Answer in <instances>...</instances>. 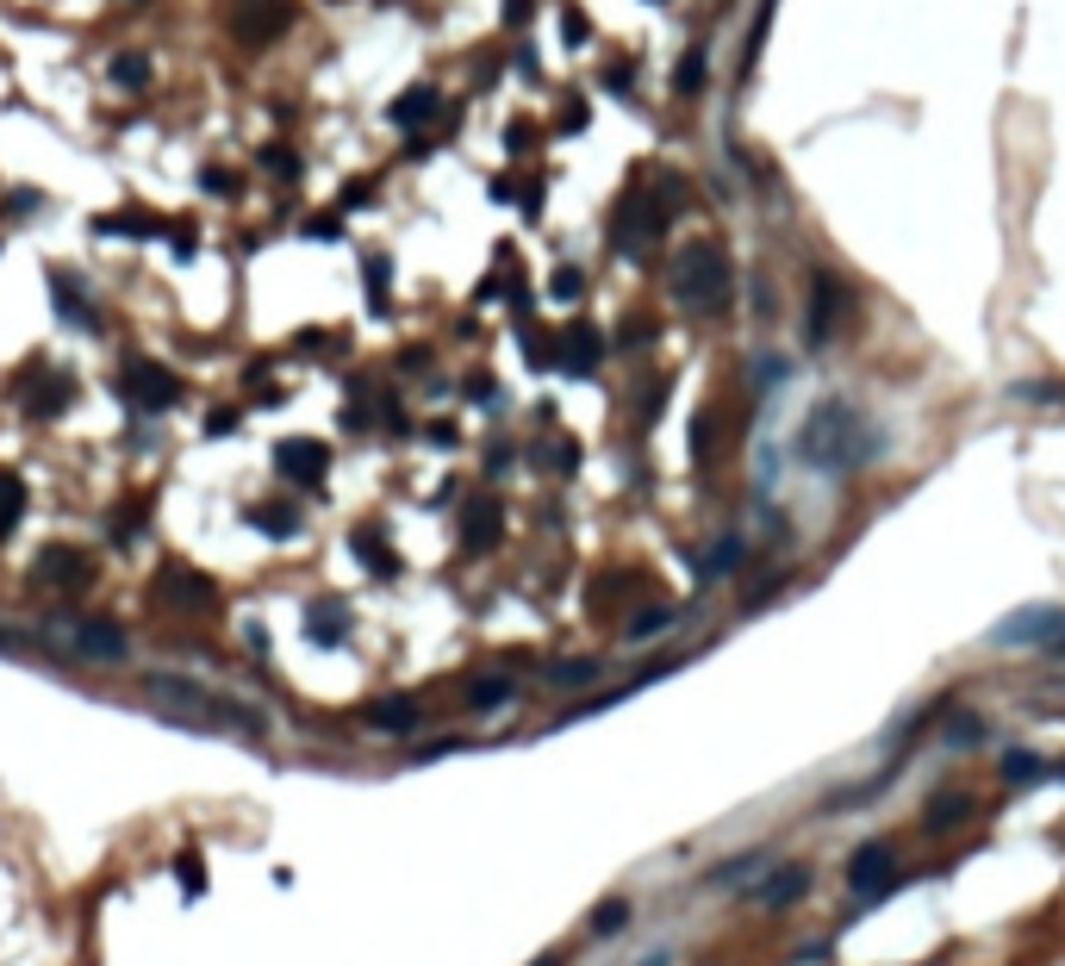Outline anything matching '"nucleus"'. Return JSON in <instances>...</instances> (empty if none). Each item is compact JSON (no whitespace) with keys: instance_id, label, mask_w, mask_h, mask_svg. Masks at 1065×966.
Here are the masks:
<instances>
[{"instance_id":"obj_1","label":"nucleus","mask_w":1065,"mask_h":966,"mask_svg":"<svg viewBox=\"0 0 1065 966\" xmlns=\"http://www.w3.org/2000/svg\"><path fill=\"white\" fill-rule=\"evenodd\" d=\"M143 698L162 705L169 717H188V724H225V729H243V736H262L268 717L243 698H225L212 686L188 680V674H143Z\"/></svg>"},{"instance_id":"obj_2","label":"nucleus","mask_w":1065,"mask_h":966,"mask_svg":"<svg viewBox=\"0 0 1065 966\" xmlns=\"http://www.w3.org/2000/svg\"><path fill=\"white\" fill-rule=\"evenodd\" d=\"M878 449L873 425H866L847 399H829V406H816L810 425H804V461L816 468H829V475H847V468H860L866 456Z\"/></svg>"},{"instance_id":"obj_3","label":"nucleus","mask_w":1065,"mask_h":966,"mask_svg":"<svg viewBox=\"0 0 1065 966\" xmlns=\"http://www.w3.org/2000/svg\"><path fill=\"white\" fill-rule=\"evenodd\" d=\"M729 287H736V275H729V256H723L717 243H686V250L674 256V300L686 306V312L717 318L723 306H729Z\"/></svg>"},{"instance_id":"obj_4","label":"nucleus","mask_w":1065,"mask_h":966,"mask_svg":"<svg viewBox=\"0 0 1065 966\" xmlns=\"http://www.w3.org/2000/svg\"><path fill=\"white\" fill-rule=\"evenodd\" d=\"M293 26V0H231V38L237 44H275Z\"/></svg>"},{"instance_id":"obj_5","label":"nucleus","mask_w":1065,"mask_h":966,"mask_svg":"<svg viewBox=\"0 0 1065 966\" xmlns=\"http://www.w3.org/2000/svg\"><path fill=\"white\" fill-rule=\"evenodd\" d=\"M57 636H63L76 655H88V661H126L131 655L126 630L107 618H57Z\"/></svg>"},{"instance_id":"obj_6","label":"nucleus","mask_w":1065,"mask_h":966,"mask_svg":"<svg viewBox=\"0 0 1065 966\" xmlns=\"http://www.w3.org/2000/svg\"><path fill=\"white\" fill-rule=\"evenodd\" d=\"M1059 630H1065L1059 605H1028L1016 618H1003L997 630H991V643H997V649H1041V643H1059Z\"/></svg>"},{"instance_id":"obj_7","label":"nucleus","mask_w":1065,"mask_h":966,"mask_svg":"<svg viewBox=\"0 0 1065 966\" xmlns=\"http://www.w3.org/2000/svg\"><path fill=\"white\" fill-rule=\"evenodd\" d=\"M847 886H854V898H885V892L897 886V848L892 841H866V848H854V860H847Z\"/></svg>"},{"instance_id":"obj_8","label":"nucleus","mask_w":1065,"mask_h":966,"mask_svg":"<svg viewBox=\"0 0 1065 966\" xmlns=\"http://www.w3.org/2000/svg\"><path fill=\"white\" fill-rule=\"evenodd\" d=\"M126 394H131L138 412H169L175 399H181V380H175L162 362H131L126 368Z\"/></svg>"},{"instance_id":"obj_9","label":"nucleus","mask_w":1065,"mask_h":966,"mask_svg":"<svg viewBox=\"0 0 1065 966\" xmlns=\"http://www.w3.org/2000/svg\"><path fill=\"white\" fill-rule=\"evenodd\" d=\"M275 468H281L287 480H299V487H318V480L330 475V449L318 444V437H287V444L275 449Z\"/></svg>"},{"instance_id":"obj_10","label":"nucleus","mask_w":1065,"mask_h":966,"mask_svg":"<svg viewBox=\"0 0 1065 966\" xmlns=\"http://www.w3.org/2000/svg\"><path fill=\"white\" fill-rule=\"evenodd\" d=\"M38 580H44V587H63V592H81L88 580H94V561H88V549L57 542V549L38 555Z\"/></svg>"},{"instance_id":"obj_11","label":"nucleus","mask_w":1065,"mask_h":966,"mask_svg":"<svg viewBox=\"0 0 1065 966\" xmlns=\"http://www.w3.org/2000/svg\"><path fill=\"white\" fill-rule=\"evenodd\" d=\"M842 281L835 275H816V287H810V325H804V337L810 343H829L835 331H842Z\"/></svg>"},{"instance_id":"obj_12","label":"nucleus","mask_w":1065,"mask_h":966,"mask_svg":"<svg viewBox=\"0 0 1065 966\" xmlns=\"http://www.w3.org/2000/svg\"><path fill=\"white\" fill-rule=\"evenodd\" d=\"M499 537H505L499 499H468V511H461V549H468V555H486Z\"/></svg>"},{"instance_id":"obj_13","label":"nucleus","mask_w":1065,"mask_h":966,"mask_svg":"<svg viewBox=\"0 0 1065 966\" xmlns=\"http://www.w3.org/2000/svg\"><path fill=\"white\" fill-rule=\"evenodd\" d=\"M804 892H810V867H779V860H773V867L760 873V886H754V904L785 910V904H798Z\"/></svg>"},{"instance_id":"obj_14","label":"nucleus","mask_w":1065,"mask_h":966,"mask_svg":"<svg viewBox=\"0 0 1065 966\" xmlns=\"http://www.w3.org/2000/svg\"><path fill=\"white\" fill-rule=\"evenodd\" d=\"M157 599L181 605V611H200V605H212V580L193 574V568H162L157 574Z\"/></svg>"},{"instance_id":"obj_15","label":"nucleus","mask_w":1065,"mask_h":966,"mask_svg":"<svg viewBox=\"0 0 1065 966\" xmlns=\"http://www.w3.org/2000/svg\"><path fill=\"white\" fill-rule=\"evenodd\" d=\"M598 349H605V337H598L593 325H567L561 343H555V362H561L567 375H593V368H598Z\"/></svg>"},{"instance_id":"obj_16","label":"nucleus","mask_w":1065,"mask_h":966,"mask_svg":"<svg viewBox=\"0 0 1065 966\" xmlns=\"http://www.w3.org/2000/svg\"><path fill=\"white\" fill-rule=\"evenodd\" d=\"M69 399H76V380H69L63 368H50V375H32V380H26V412H32V418L63 412Z\"/></svg>"},{"instance_id":"obj_17","label":"nucleus","mask_w":1065,"mask_h":966,"mask_svg":"<svg viewBox=\"0 0 1065 966\" xmlns=\"http://www.w3.org/2000/svg\"><path fill=\"white\" fill-rule=\"evenodd\" d=\"M361 724L380 729V736H411V729L424 724V711H418V698H375V705L361 711Z\"/></svg>"},{"instance_id":"obj_18","label":"nucleus","mask_w":1065,"mask_h":966,"mask_svg":"<svg viewBox=\"0 0 1065 966\" xmlns=\"http://www.w3.org/2000/svg\"><path fill=\"white\" fill-rule=\"evenodd\" d=\"M437 107H442L437 88H406V94L387 107V119H392L399 131H418V126H430V119H437Z\"/></svg>"},{"instance_id":"obj_19","label":"nucleus","mask_w":1065,"mask_h":966,"mask_svg":"<svg viewBox=\"0 0 1065 966\" xmlns=\"http://www.w3.org/2000/svg\"><path fill=\"white\" fill-rule=\"evenodd\" d=\"M306 636H312L318 649H337V643L349 636V611H344L337 599H318L312 618H306Z\"/></svg>"},{"instance_id":"obj_20","label":"nucleus","mask_w":1065,"mask_h":966,"mask_svg":"<svg viewBox=\"0 0 1065 966\" xmlns=\"http://www.w3.org/2000/svg\"><path fill=\"white\" fill-rule=\"evenodd\" d=\"M349 549H356L361 561H368V574H380V580H392V574H399V555L387 549V537H380L375 524H368V530H356V537H349Z\"/></svg>"},{"instance_id":"obj_21","label":"nucleus","mask_w":1065,"mask_h":966,"mask_svg":"<svg viewBox=\"0 0 1065 966\" xmlns=\"http://www.w3.org/2000/svg\"><path fill=\"white\" fill-rule=\"evenodd\" d=\"M250 524L262 530V537H275V542H287L299 530V511L287 506V499H262V506H250Z\"/></svg>"},{"instance_id":"obj_22","label":"nucleus","mask_w":1065,"mask_h":966,"mask_svg":"<svg viewBox=\"0 0 1065 966\" xmlns=\"http://www.w3.org/2000/svg\"><path fill=\"white\" fill-rule=\"evenodd\" d=\"M767 867H773V855H736L729 867H717V873H710V886H717V892H741L748 879H760Z\"/></svg>"},{"instance_id":"obj_23","label":"nucleus","mask_w":1065,"mask_h":966,"mask_svg":"<svg viewBox=\"0 0 1065 966\" xmlns=\"http://www.w3.org/2000/svg\"><path fill=\"white\" fill-rule=\"evenodd\" d=\"M19 518H26V480L13 468H0V537H13Z\"/></svg>"},{"instance_id":"obj_24","label":"nucleus","mask_w":1065,"mask_h":966,"mask_svg":"<svg viewBox=\"0 0 1065 966\" xmlns=\"http://www.w3.org/2000/svg\"><path fill=\"white\" fill-rule=\"evenodd\" d=\"M94 231H112V238H157L162 219L157 212H107V219H94Z\"/></svg>"},{"instance_id":"obj_25","label":"nucleus","mask_w":1065,"mask_h":966,"mask_svg":"<svg viewBox=\"0 0 1065 966\" xmlns=\"http://www.w3.org/2000/svg\"><path fill=\"white\" fill-rule=\"evenodd\" d=\"M966 810H972V798L966 793H935L928 798V817H923V829H954V824H966Z\"/></svg>"},{"instance_id":"obj_26","label":"nucleus","mask_w":1065,"mask_h":966,"mask_svg":"<svg viewBox=\"0 0 1065 966\" xmlns=\"http://www.w3.org/2000/svg\"><path fill=\"white\" fill-rule=\"evenodd\" d=\"M1047 779V760L1016 748V755H1003V786H1041Z\"/></svg>"},{"instance_id":"obj_27","label":"nucleus","mask_w":1065,"mask_h":966,"mask_svg":"<svg viewBox=\"0 0 1065 966\" xmlns=\"http://www.w3.org/2000/svg\"><path fill=\"white\" fill-rule=\"evenodd\" d=\"M505 698H511V680H505V674H486V680L468 686V705H474V711H492V705H505Z\"/></svg>"},{"instance_id":"obj_28","label":"nucleus","mask_w":1065,"mask_h":966,"mask_svg":"<svg viewBox=\"0 0 1065 966\" xmlns=\"http://www.w3.org/2000/svg\"><path fill=\"white\" fill-rule=\"evenodd\" d=\"M112 81H119V88H143V81H150V57H138V50L112 57Z\"/></svg>"},{"instance_id":"obj_29","label":"nucleus","mask_w":1065,"mask_h":966,"mask_svg":"<svg viewBox=\"0 0 1065 966\" xmlns=\"http://www.w3.org/2000/svg\"><path fill=\"white\" fill-rule=\"evenodd\" d=\"M605 667L598 661H561V667H549V686H593Z\"/></svg>"},{"instance_id":"obj_30","label":"nucleus","mask_w":1065,"mask_h":966,"mask_svg":"<svg viewBox=\"0 0 1065 966\" xmlns=\"http://www.w3.org/2000/svg\"><path fill=\"white\" fill-rule=\"evenodd\" d=\"M175 879H181V898H200V892H206V867H200V855H175Z\"/></svg>"},{"instance_id":"obj_31","label":"nucleus","mask_w":1065,"mask_h":966,"mask_svg":"<svg viewBox=\"0 0 1065 966\" xmlns=\"http://www.w3.org/2000/svg\"><path fill=\"white\" fill-rule=\"evenodd\" d=\"M624 923H629V904H624V898H605V904L593 910V935H617Z\"/></svg>"},{"instance_id":"obj_32","label":"nucleus","mask_w":1065,"mask_h":966,"mask_svg":"<svg viewBox=\"0 0 1065 966\" xmlns=\"http://www.w3.org/2000/svg\"><path fill=\"white\" fill-rule=\"evenodd\" d=\"M667 624H674V611H667V605H655V611H643V618H629V643H643V636H660Z\"/></svg>"},{"instance_id":"obj_33","label":"nucleus","mask_w":1065,"mask_h":966,"mask_svg":"<svg viewBox=\"0 0 1065 966\" xmlns=\"http://www.w3.org/2000/svg\"><path fill=\"white\" fill-rule=\"evenodd\" d=\"M368 306L387 312V256H368Z\"/></svg>"},{"instance_id":"obj_34","label":"nucleus","mask_w":1065,"mask_h":966,"mask_svg":"<svg viewBox=\"0 0 1065 966\" xmlns=\"http://www.w3.org/2000/svg\"><path fill=\"white\" fill-rule=\"evenodd\" d=\"M50 293H57V306H63V312L76 318V325H88V306H81V293L63 281V275H50Z\"/></svg>"},{"instance_id":"obj_35","label":"nucleus","mask_w":1065,"mask_h":966,"mask_svg":"<svg viewBox=\"0 0 1065 966\" xmlns=\"http://www.w3.org/2000/svg\"><path fill=\"white\" fill-rule=\"evenodd\" d=\"M705 88V50H686V63H679V94H698Z\"/></svg>"},{"instance_id":"obj_36","label":"nucleus","mask_w":1065,"mask_h":966,"mask_svg":"<svg viewBox=\"0 0 1065 966\" xmlns=\"http://www.w3.org/2000/svg\"><path fill=\"white\" fill-rule=\"evenodd\" d=\"M978 736H985V724H978V717H954V724H947V743H954V748L978 743Z\"/></svg>"},{"instance_id":"obj_37","label":"nucleus","mask_w":1065,"mask_h":966,"mask_svg":"<svg viewBox=\"0 0 1065 966\" xmlns=\"http://www.w3.org/2000/svg\"><path fill=\"white\" fill-rule=\"evenodd\" d=\"M524 356H530L536 368H549V362H555V343H549L543 331H524Z\"/></svg>"},{"instance_id":"obj_38","label":"nucleus","mask_w":1065,"mask_h":966,"mask_svg":"<svg viewBox=\"0 0 1065 966\" xmlns=\"http://www.w3.org/2000/svg\"><path fill=\"white\" fill-rule=\"evenodd\" d=\"M262 162H268V169H281V181H293V175H299V157H293V150H281V143H268Z\"/></svg>"},{"instance_id":"obj_39","label":"nucleus","mask_w":1065,"mask_h":966,"mask_svg":"<svg viewBox=\"0 0 1065 966\" xmlns=\"http://www.w3.org/2000/svg\"><path fill=\"white\" fill-rule=\"evenodd\" d=\"M555 293H561V300H574V293H580V269H561V275H555Z\"/></svg>"},{"instance_id":"obj_40","label":"nucleus","mask_w":1065,"mask_h":966,"mask_svg":"<svg viewBox=\"0 0 1065 966\" xmlns=\"http://www.w3.org/2000/svg\"><path fill=\"white\" fill-rule=\"evenodd\" d=\"M536 966H561V954H543V960H536Z\"/></svg>"},{"instance_id":"obj_41","label":"nucleus","mask_w":1065,"mask_h":966,"mask_svg":"<svg viewBox=\"0 0 1065 966\" xmlns=\"http://www.w3.org/2000/svg\"><path fill=\"white\" fill-rule=\"evenodd\" d=\"M643 966H667V954H648V960Z\"/></svg>"},{"instance_id":"obj_42","label":"nucleus","mask_w":1065,"mask_h":966,"mask_svg":"<svg viewBox=\"0 0 1065 966\" xmlns=\"http://www.w3.org/2000/svg\"><path fill=\"white\" fill-rule=\"evenodd\" d=\"M1059 779H1065V760H1059Z\"/></svg>"}]
</instances>
